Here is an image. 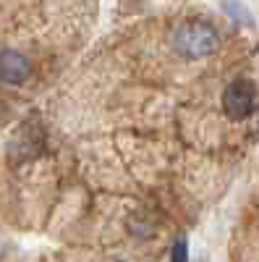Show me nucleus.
<instances>
[{
    "mask_svg": "<svg viewBox=\"0 0 259 262\" xmlns=\"http://www.w3.org/2000/svg\"><path fill=\"white\" fill-rule=\"evenodd\" d=\"M173 42H176V50L183 58L197 60V58H207L218 50L220 34L215 32V27L207 24V21H186V24H181L176 29Z\"/></svg>",
    "mask_w": 259,
    "mask_h": 262,
    "instance_id": "nucleus-1",
    "label": "nucleus"
},
{
    "mask_svg": "<svg viewBox=\"0 0 259 262\" xmlns=\"http://www.w3.org/2000/svg\"><path fill=\"white\" fill-rule=\"evenodd\" d=\"M256 105V86L249 79H233L223 92V111L230 121H244L254 113Z\"/></svg>",
    "mask_w": 259,
    "mask_h": 262,
    "instance_id": "nucleus-2",
    "label": "nucleus"
},
{
    "mask_svg": "<svg viewBox=\"0 0 259 262\" xmlns=\"http://www.w3.org/2000/svg\"><path fill=\"white\" fill-rule=\"evenodd\" d=\"M32 69H29V60L16 53V50H3L0 53V79L8 81V84H24L29 79Z\"/></svg>",
    "mask_w": 259,
    "mask_h": 262,
    "instance_id": "nucleus-3",
    "label": "nucleus"
},
{
    "mask_svg": "<svg viewBox=\"0 0 259 262\" xmlns=\"http://www.w3.org/2000/svg\"><path fill=\"white\" fill-rule=\"evenodd\" d=\"M236 21H244V24H251V16H249V11L241 6V3H236V0H228V3L223 6Z\"/></svg>",
    "mask_w": 259,
    "mask_h": 262,
    "instance_id": "nucleus-4",
    "label": "nucleus"
},
{
    "mask_svg": "<svg viewBox=\"0 0 259 262\" xmlns=\"http://www.w3.org/2000/svg\"><path fill=\"white\" fill-rule=\"evenodd\" d=\"M170 262H189V244L183 238H178L170 249Z\"/></svg>",
    "mask_w": 259,
    "mask_h": 262,
    "instance_id": "nucleus-5",
    "label": "nucleus"
}]
</instances>
